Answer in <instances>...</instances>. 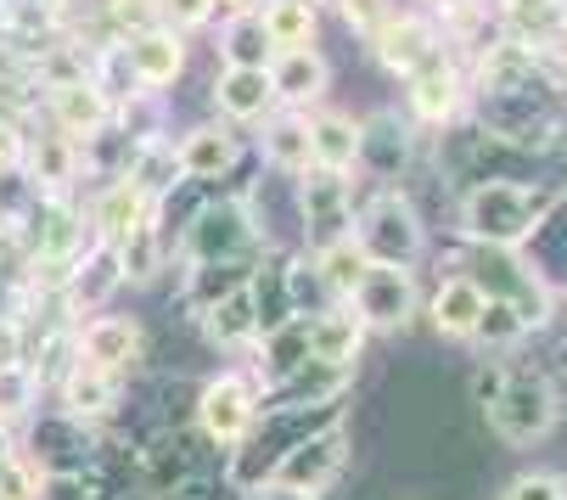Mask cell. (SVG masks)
Listing matches in <instances>:
<instances>
[{
  "label": "cell",
  "instance_id": "26",
  "mask_svg": "<svg viewBox=\"0 0 567 500\" xmlns=\"http://www.w3.org/2000/svg\"><path fill=\"white\" fill-rule=\"evenodd\" d=\"M259 23H265V34H270L276 51H298V45H315L320 12L309 7V0H265Z\"/></svg>",
  "mask_w": 567,
  "mask_h": 500
},
{
  "label": "cell",
  "instance_id": "34",
  "mask_svg": "<svg viewBox=\"0 0 567 500\" xmlns=\"http://www.w3.org/2000/svg\"><path fill=\"white\" fill-rule=\"evenodd\" d=\"M501 500H567V483L561 478H550V472H523V478H512L506 483V494Z\"/></svg>",
  "mask_w": 567,
  "mask_h": 500
},
{
  "label": "cell",
  "instance_id": "16",
  "mask_svg": "<svg viewBox=\"0 0 567 500\" xmlns=\"http://www.w3.org/2000/svg\"><path fill=\"white\" fill-rule=\"evenodd\" d=\"M360 170L371 181H393L404 163H411V124H404L399 113H377L360 124Z\"/></svg>",
  "mask_w": 567,
  "mask_h": 500
},
{
  "label": "cell",
  "instance_id": "1",
  "mask_svg": "<svg viewBox=\"0 0 567 500\" xmlns=\"http://www.w3.org/2000/svg\"><path fill=\"white\" fill-rule=\"evenodd\" d=\"M472 399L483 405V416H489L495 439H506L517 450L539 445L556 428V416H561L550 377L534 371V366H489V371H477L472 377Z\"/></svg>",
  "mask_w": 567,
  "mask_h": 500
},
{
  "label": "cell",
  "instance_id": "32",
  "mask_svg": "<svg viewBox=\"0 0 567 500\" xmlns=\"http://www.w3.org/2000/svg\"><path fill=\"white\" fill-rule=\"evenodd\" d=\"M214 7H219V0H157V23L186 34V29H203L214 18Z\"/></svg>",
  "mask_w": 567,
  "mask_h": 500
},
{
  "label": "cell",
  "instance_id": "18",
  "mask_svg": "<svg viewBox=\"0 0 567 500\" xmlns=\"http://www.w3.org/2000/svg\"><path fill=\"white\" fill-rule=\"evenodd\" d=\"M214 108H219L230 124H259V119L276 108L270 73H265V68H225V73L214 79Z\"/></svg>",
  "mask_w": 567,
  "mask_h": 500
},
{
  "label": "cell",
  "instance_id": "24",
  "mask_svg": "<svg viewBox=\"0 0 567 500\" xmlns=\"http://www.w3.org/2000/svg\"><path fill=\"white\" fill-rule=\"evenodd\" d=\"M259 152L270 170L281 175H303L309 170V119L292 108V113H265V135H259Z\"/></svg>",
  "mask_w": 567,
  "mask_h": 500
},
{
  "label": "cell",
  "instance_id": "31",
  "mask_svg": "<svg viewBox=\"0 0 567 500\" xmlns=\"http://www.w3.org/2000/svg\"><path fill=\"white\" fill-rule=\"evenodd\" d=\"M34 399H40V377H34L29 360H7V366H0V422H7V416H23Z\"/></svg>",
  "mask_w": 567,
  "mask_h": 500
},
{
  "label": "cell",
  "instance_id": "2",
  "mask_svg": "<svg viewBox=\"0 0 567 500\" xmlns=\"http://www.w3.org/2000/svg\"><path fill=\"white\" fill-rule=\"evenodd\" d=\"M550 208H556L550 192L495 175V181L466 186V197H461V231H466L477 247H501V254H517V247L550 220Z\"/></svg>",
  "mask_w": 567,
  "mask_h": 500
},
{
  "label": "cell",
  "instance_id": "14",
  "mask_svg": "<svg viewBox=\"0 0 567 500\" xmlns=\"http://www.w3.org/2000/svg\"><path fill=\"white\" fill-rule=\"evenodd\" d=\"M175 157H181V175H186V181H219V175L236 170L241 141H236L230 124H197V130L181 135Z\"/></svg>",
  "mask_w": 567,
  "mask_h": 500
},
{
  "label": "cell",
  "instance_id": "23",
  "mask_svg": "<svg viewBox=\"0 0 567 500\" xmlns=\"http://www.w3.org/2000/svg\"><path fill=\"white\" fill-rule=\"evenodd\" d=\"M157 203L130 181V175H113L107 186H102V197H96V208H91V225H96V242H118L135 220H146Z\"/></svg>",
  "mask_w": 567,
  "mask_h": 500
},
{
  "label": "cell",
  "instance_id": "28",
  "mask_svg": "<svg viewBox=\"0 0 567 500\" xmlns=\"http://www.w3.org/2000/svg\"><path fill=\"white\" fill-rule=\"evenodd\" d=\"M365 265H371V259L360 254L354 231L338 236V242H327V247H315V276H320V287H327V298H349L354 282L365 276Z\"/></svg>",
  "mask_w": 567,
  "mask_h": 500
},
{
  "label": "cell",
  "instance_id": "8",
  "mask_svg": "<svg viewBox=\"0 0 567 500\" xmlns=\"http://www.w3.org/2000/svg\"><path fill=\"white\" fill-rule=\"evenodd\" d=\"M349 467V433H343V422L332 416L320 433H303L292 450H281V461H276V472L270 478H281V483H298V489H327L338 472Z\"/></svg>",
  "mask_w": 567,
  "mask_h": 500
},
{
  "label": "cell",
  "instance_id": "7",
  "mask_svg": "<svg viewBox=\"0 0 567 500\" xmlns=\"http://www.w3.org/2000/svg\"><path fill=\"white\" fill-rule=\"evenodd\" d=\"M298 203H303V225H309V242L327 247L338 236L354 231V186L343 181V170H309L298 175Z\"/></svg>",
  "mask_w": 567,
  "mask_h": 500
},
{
  "label": "cell",
  "instance_id": "9",
  "mask_svg": "<svg viewBox=\"0 0 567 500\" xmlns=\"http://www.w3.org/2000/svg\"><path fill=\"white\" fill-rule=\"evenodd\" d=\"M118 45H124V62H130L141 91H169L186 73V40L175 29H164V23H146V29L124 34Z\"/></svg>",
  "mask_w": 567,
  "mask_h": 500
},
{
  "label": "cell",
  "instance_id": "5",
  "mask_svg": "<svg viewBox=\"0 0 567 500\" xmlns=\"http://www.w3.org/2000/svg\"><path fill=\"white\" fill-rule=\"evenodd\" d=\"M197 428L214 445H241L259 428V382L241 377V371H225V377L203 382V394H197Z\"/></svg>",
  "mask_w": 567,
  "mask_h": 500
},
{
  "label": "cell",
  "instance_id": "12",
  "mask_svg": "<svg viewBox=\"0 0 567 500\" xmlns=\"http://www.w3.org/2000/svg\"><path fill=\"white\" fill-rule=\"evenodd\" d=\"M265 73H270L276 102H287V108H315L320 96H327V85H332V62L320 57L315 45L276 51V57L265 62Z\"/></svg>",
  "mask_w": 567,
  "mask_h": 500
},
{
  "label": "cell",
  "instance_id": "22",
  "mask_svg": "<svg viewBox=\"0 0 567 500\" xmlns=\"http://www.w3.org/2000/svg\"><path fill=\"white\" fill-rule=\"evenodd\" d=\"M354 157H360V119L349 113H315L309 119V163L315 170H354Z\"/></svg>",
  "mask_w": 567,
  "mask_h": 500
},
{
  "label": "cell",
  "instance_id": "6",
  "mask_svg": "<svg viewBox=\"0 0 567 500\" xmlns=\"http://www.w3.org/2000/svg\"><path fill=\"white\" fill-rule=\"evenodd\" d=\"M349 309L365 320V331H399V326H411L416 315V276L411 265H365V276L354 282L349 293Z\"/></svg>",
  "mask_w": 567,
  "mask_h": 500
},
{
  "label": "cell",
  "instance_id": "4",
  "mask_svg": "<svg viewBox=\"0 0 567 500\" xmlns=\"http://www.w3.org/2000/svg\"><path fill=\"white\" fill-rule=\"evenodd\" d=\"M259 247V225L248 197H219L203 203L186 225V259L192 265H241Z\"/></svg>",
  "mask_w": 567,
  "mask_h": 500
},
{
  "label": "cell",
  "instance_id": "33",
  "mask_svg": "<svg viewBox=\"0 0 567 500\" xmlns=\"http://www.w3.org/2000/svg\"><path fill=\"white\" fill-rule=\"evenodd\" d=\"M338 12L349 18V29H360L365 40H377L382 23L393 18V0H338Z\"/></svg>",
  "mask_w": 567,
  "mask_h": 500
},
{
  "label": "cell",
  "instance_id": "15",
  "mask_svg": "<svg viewBox=\"0 0 567 500\" xmlns=\"http://www.w3.org/2000/svg\"><path fill=\"white\" fill-rule=\"evenodd\" d=\"M404 85H411V108H416L422 119H433V124L455 119V108H461V68L450 62L444 45H439L422 68L404 73Z\"/></svg>",
  "mask_w": 567,
  "mask_h": 500
},
{
  "label": "cell",
  "instance_id": "3",
  "mask_svg": "<svg viewBox=\"0 0 567 500\" xmlns=\"http://www.w3.org/2000/svg\"><path fill=\"white\" fill-rule=\"evenodd\" d=\"M354 242L371 265H416L427 247V231H422V214L411 208V197L377 192L354 220Z\"/></svg>",
  "mask_w": 567,
  "mask_h": 500
},
{
  "label": "cell",
  "instance_id": "36",
  "mask_svg": "<svg viewBox=\"0 0 567 500\" xmlns=\"http://www.w3.org/2000/svg\"><path fill=\"white\" fill-rule=\"evenodd\" d=\"M309 7H315V12H320V7H338V0H309Z\"/></svg>",
  "mask_w": 567,
  "mask_h": 500
},
{
  "label": "cell",
  "instance_id": "29",
  "mask_svg": "<svg viewBox=\"0 0 567 500\" xmlns=\"http://www.w3.org/2000/svg\"><path fill=\"white\" fill-rule=\"evenodd\" d=\"M219 57H225V68H265V62L276 57V45H270L259 12H230V18H225Z\"/></svg>",
  "mask_w": 567,
  "mask_h": 500
},
{
  "label": "cell",
  "instance_id": "25",
  "mask_svg": "<svg viewBox=\"0 0 567 500\" xmlns=\"http://www.w3.org/2000/svg\"><path fill=\"white\" fill-rule=\"evenodd\" d=\"M157 214V208H152ZM135 220L118 242H113V254H118V276L124 282H152L157 271H164V231H157V220Z\"/></svg>",
  "mask_w": 567,
  "mask_h": 500
},
{
  "label": "cell",
  "instance_id": "17",
  "mask_svg": "<svg viewBox=\"0 0 567 500\" xmlns=\"http://www.w3.org/2000/svg\"><path fill=\"white\" fill-rule=\"evenodd\" d=\"M371 45H377V57H382V68H388V73H411V68H422V62H427L444 40H439V29H433L427 18L393 12Z\"/></svg>",
  "mask_w": 567,
  "mask_h": 500
},
{
  "label": "cell",
  "instance_id": "30",
  "mask_svg": "<svg viewBox=\"0 0 567 500\" xmlns=\"http://www.w3.org/2000/svg\"><path fill=\"white\" fill-rule=\"evenodd\" d=\"M472 338L489 344V349H512V344L528 338V320L517 315L512 298H489V304H483V315H477V326H472Z\"/></svg>",
  "mask_w": 567,
  "mask_h": 500
},
{
  "label": "cell",
  "instance_id": "20",
  "mask_svg": "<svg viewBox=\"0 0 567 500\" xmlns=\"http://www.w3.org/2000/svg\"><path fill=\"white\" fill-rule=\"evenodd\" d=\"M51 113H56V124H62L73 141H85V135H96L102 124H113V102L91 85L85 73H79V79H62V85L51 91Z\"/></svg>",
  "mask_w": 567,
  "mask_h": 500
},
{
  "label": "cell",
  "instance_id": "13",
  "mask_svg": "<svg viewBox=\"0 0 567 500\" xmlns=\"http://www.w3.org/2000/svg\"><path fill=\"white\" fill-rule=\"evenodd\" d=\"M303 338H309V360H320V366H354V355L365 344V320L349 304H332V309L303 315Z\"/></svg>",
  "mask_w": 567,
  "mask_h": 500
},
{
  "label": "cell",
  "instance_id": "35",
  "mask_svg": "<svg viewBox=\"0 0 567 500\" xmlns=\"http://www.w3.org/2000/svg\"><path fill=\"white\" fill-rule=\"evenodd\" d=\"M254 500H320L315 489H298V483H281V478H265L254 489Z\"/></svg>",
  "mask_w": 567,
  "mask_h": 500
},
{
  "label": "cell",
  "instance_id": "27",
  "mask_svg": "<svg viewBox=\"0 0 567 500\" xmlns=\"http://www.w3.org/2000/svg\"><path fill=\"white\" fill-rule=\"evenodd\" d=\"M203 326H208V338L225 344V349L259 338V309H254V298H248V282H241L236 293H225L219 304H208V309H203Z\"/></svg>",
  "mask_w": 567,
  "mask_h": 500
},
{
  "label": "cell",
  "instance_id": "11",
  "mask_svg": "<svg viewBox=\"0 0 567 500\" xmlns=\"http://www.w3.org/2000/svg\"><path fill=\"white\" fill-rule=\"evenodd\" d=\"M501 40L545 57L567 40V0H501Z\"/></svg>",
  "mask_w": 567,
  "mask_h": 500
},
{
  "label": "cell",
  "instance_id": "19",
  "mask_svg": "<svg viewBox=\"0 0 567 500\" xmlns=\"http://www.w3.org/2000/svg\"><path fill=\"white\" fill-rule=\"evenodd\" d=\"M483 304H489V293H483L477 276H444L439 293H433V304H427L433 331H439V338H472Z\"/></svg>",
  "mask_w": 567,
  "mask_h": 500
},
{
  "label": "cell",
  "instance_id": "10",
  "mask_svg": "<svg viewBox=\"0 0 567 500\" xmlns=\"http://www.w3.org/2000/svg\"><path fill=\"white\" fill-rule=\"evenodd\" d=\"M73 355L113 371V377H124L141 360V326L130 315H91L85 326H79V338H73Z\"/></svg>",
  "mask_w": 567,
  "mask_h": 500
},
{
  "label": "cell",
  "instance_id": "21",
  "mask_svg": "<svg viewBox=\"0 0 567 500\" xmlns=\"http://www.w3.org/2000/svg\"><path fill=\"white\" fill-rule=\"evenodd\" d=\"M62 405H68V422H96V416H107L118 405V377L73 355V366L62 377Z\"/></svg>",
  "mask_w": 567,
  "mask_h": 500
}]
</instances>
